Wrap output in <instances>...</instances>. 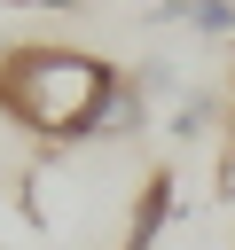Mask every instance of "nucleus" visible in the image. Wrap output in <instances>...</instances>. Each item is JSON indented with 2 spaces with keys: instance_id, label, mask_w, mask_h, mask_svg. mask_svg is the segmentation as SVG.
Wrapping results in <instances>:
<instances>
[{
  "instance_id": "20e7f679",
  "label": "nucleus",
  "mask_w": 235,
  "mask_h": 250,
  "mask_svg": "<svg viewBox=\"0 0 235 250\" xmlns=\"http://www.w3.org/2000/svg\"><path fill=\"white\" fill-rule=\"evenodd\" d=\"M149 23H188V31H204V39H235V0H172V8H157Z\"/></svg>"
},
{
  "instance_id": "0eeeda50",
  "label": "nucleus",
  "mask_w": 235,
  "mask_h": 250,
  "mask_svg": "<svg viewBox=\"0 0 235 250\" xmlns=\"http://www.w3.org/2000/svg\"><path fill=\"white\" fill-rule=\"evenodd\" d=\"M0 250H8V242H0Z\"/></svg>"
},
{
  "instance_id": "423d86ee",
  "label": "nucleus",
  "mask_w": 235,
  "mask_h": 250,
  "mask_svg": "<svg viewBox=\"0 0 235 250\" xmlns=\"http://www.w3.org/2000/svg\"><path fill=\"white\" fill-rule=\"evenodd\" d=\"M8 55H16V47H0V70H8Z\"/></svg>"
},
{
  "instance_id": "f03ea898",
  "label": "nucleus",
  "mask_w": 235,
  "mask_h": 250,
  "mask_svg": "<svg viewBox=\"0 0 235 250\" xmlns=\"http://www.w3.org/2000/svg\"><path fill=\"white\" fill-rule=\"evenodd\" d=\"M172 188H180L172 172H149V180H141V195H133V219H125V242H118V250H157V234H164V227H172V211H180V203H172Z\"/></svg>"
},
{
  "instance_id": "7ed1b4c3",
  "label": "nucleus",
  "mask_w": 235,
  "mask_h": 250,
  "mask_svg": "<svg viewBox=\"0 0 235 250\" xmlns=\"http://www.w3.org/2000/svg\"><path fill=\"white\" fill-rule=\"evenodd\" d=\"M227 125V94H212V86H188L172 109H164V133L172 141H204V133H219Z\"/></svg>"
},
{
  "instance_id": "39448f33",
  "label": "nucleus",
  "mask_w": 235,
  "mask_h": 250,
  "mask_svg": "<svg viewBox=\"0 0 235 250\" xmlns=\"http://www.w3.org/2000/svg\"><path fill=\"white\" fill-rule=\"evenodd\" d=\"M141 133H149V94L133 78H118V94L102 109V141H141Z\"/></svg>"
},
{
  "instance_id": "f257e3e1",
  "label": "nucleus",
  "mask_w": 235,
  "mask_h": 250,
  "mask_svg": "<svg viewBox=\"0 0 235 250\" xmlns=\"http://www.w3.org/2000/svg\"><path fill=\"white\" fill-rule=\"evenodd\" d=\"M118 78L125 70L86 47H16L0 70V109L39 141H94Z\"/></svg>"
}]
</instances>
